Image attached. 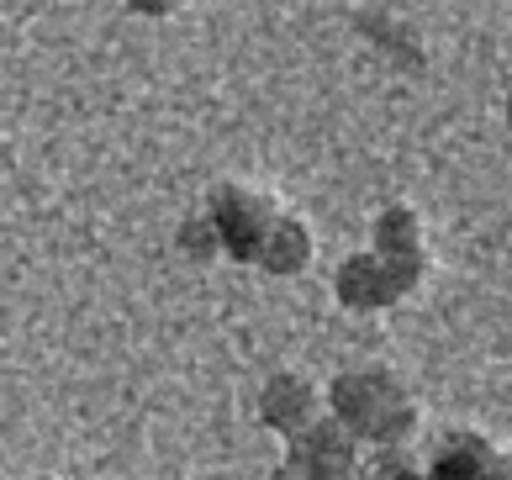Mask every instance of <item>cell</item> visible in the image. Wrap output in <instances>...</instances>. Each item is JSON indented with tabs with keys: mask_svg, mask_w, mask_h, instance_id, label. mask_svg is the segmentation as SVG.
I'll use <instances>...</instances> for the list:
<instances>
[{
	"mask_svg": "<svg viewBox=\"0 0 512 480\" xmlns=\"http://www.w3.org/2000/svg\"><path fill=\"white\" fill-rule=\"evenodd\" d=\"M312 259H317V238H312L307 217H296V211H275V222H270V233H264L254 264L270 280H296V275L312 270Z\"/></svg>",
	"mask_w": 512,
	"mask_h": 480,
	"instance_id": "obj_7",
	"label": "cell"
},
{
	"mask_svg": "<svg viewBox=\"0 0 512 480\" xmlns=\"http://www.w3.org/2000/svg\"><path fill=\"white\" fill-rule=\"evenodd\" d=\"M333 296H338V306H344V312L375 317V312H391V306L402 301L407 291L396 285L391 264L365 248V254H349V259L333 270Z\"/></svg>",
	"mask_w": 512,
	"mask_h": 480,
	"instance_id": "obj_5",
	"label": "cell"
},
{
	"mask_svg": "<svg viewBox=\"0 0 512 480\" xmlns=\"http://www.w3.org/2000/svg\"><path fill=\"white\" fill-rule=\"evenodd\" d=\"M175 248L191 264H212L222 248H217V233H212V222H206V211H196V217H185L180 222V233H175Z\"/></svg>",
	"mask_w": 512,
	"mask_h": 480,
	"instance_id": "obj_9",
	"label": "cell"
},
{
	"mask_svg": "<svg viewBox=\"0 0 512 480\" xmlns=\"http://www.w3.org/2000/svg\"><path fill=\"white\" fill-rule=\"evenodd\" d=\"M507 132H512V90H507Z\"/></svg>",
	"mask_w": 512,
	"mask_h": 480,
	"instance_id": "obj_14",
	"label": "cell"
},
{
	"mask_svg": "<svg viewBox=\"0 0 512 480\" xmlns=\"http://www.w3.org/2000/svg\"><path fill=\"white\" fill-rule=\"evenodd\" d=\"M349 480H365V475H349Z\"/></svg>",
	"mask_w": 512,
	"mask_h": 480,
	"instance_id": "obj_16",
	"label": "cell"
},
{
	"mask_svg": "<svg viewBox=\"0 0 512 480\" xmlns=\"http://www.w3.org/2000/svg\"><path fill=\"white\" fill-rule=\"evenodd\" d=\"M391 480H428V470H423V465H402Z\"/></svg>",
	"mask_w": 512,
	"mask_h": 480,
	"instance_id": "obj_12",
	"label": "cell"
},
{
	"mask_svg": "<svg viewBox=\"0 0 512 480\" xmlns=\"http://www.w3.org/2000/svg\"><path fill=\"white\" fill-rule=\"evenodd\" d=\"M486 480H512V454H497V470H491Z\"/></svg>",
	"mask_w": 512,
	"mask_h": 480,
	"instance_id": "obj_11",
	"label": "cell"
},
{
	"mask_svg": "<svg viewBox=\"0 0 512 480\" xmlns=\"http://www.w3.org/2000/svg\"><path fill=\"white\" fill-rule=\"evenodd\" d=\"M317 417H322V391L312 386L307 375L275 370V375L259 386V422H264L275 438H286V444H291L301 428H312Z\"/></svg>",
	"mask_w": 512,
	"mask_h": 480,
	"instance_id": "obj_6",
	"label": "cell"
},
{
	"mask_svg": "<svg viewBox=\"0 0 512 480\" xmlns=\"http://www.w3.org/2000/svg\"><path fill=\"white\" fill-rule=\"evenodd\" d=\"M275 211L280 206H270L249 185H217L212 196H206V222H212V233H217V248L238 264H254L259 243L275 222Z\"/></svg>",
	"mask_w": 512,
	"mask_h": 480,
	"instance_id": "obj_2",
	"label": "cell"
},
{
	"mask_svg": "<svg viewBox=\"0 0 512 480\" xmlns=\"http://www.w3.org/2000/svg\"><path fill=\"white\" fill-rule=\"evenodd\" d=\"M132 16H148V22H164V16L180 11V0H122Z\"/></svg>",
	"mask_w": 512,
	"mask_h": 480,
	"instance_id": "obj_10",
	"label": "cell"
},
{
	"mask_svg": "<svg viewBox=\"0 0 512 480\" xmlns=\"http://www.w3.org/2000/svg\"><path fill=\"white\" fill-rule=\"evenodd\" d=\"M264 480H301V475H296L291 465H275V470H270V475H264Z\"/></svg>",
	"mask_w": 512,
	"mask_h": 480,
	"instance_id": "obj_13",
	"label": "cell"
},
{
	"mask_svg": "<svg viewBox=\"0 0 512 480\" xmlns=\"http://www.w3.org/2000/svg\"><path fill=\"white\" fill-rule=\"evenodd\" d=\"M322 412L344 428L359 449H407L417 433V401L391 370H344L322 391Z\"/></svg>",
	"mask_w": 512,
	"mask_h": 480,
	"instance_id": "obj_1",
	"label": "cell"
},
{
	"mask_svg": "<svg viewBox=\"0 0 512 480\" xmlns=\"http://www.w3.org/2000/svg\"><path fill=\"white\" fill-rule=\"evenodd\" d=\"M370 254H381L391 264V275L402 291H417L428 275V243H423V217H417L412 206H386L381 217H375V248Z\"/></svg>",
	"mask_w": 512,
	"mask_h": 480,
	"instance_id": "obj_4",
	"label": "cell"
},
{
	"mask_svg": "<svg viewBox=\"0 0 512 480\" xmlns=\"http://www.w3.org/2000/svg\"><path fill=\"white\" fill-rule=\"evenodd\" d=\"M423 470H428V480H486L497 470V449H491V438L460 428V433L439 438V449H433Z\"/></svg>",
	"mask_w": 512,
	"mask_h": 480,
	"instance_id": "obj_8",
	"label": "cell"
},
{
	"mask_svg": "<svg viewBox=\"0 0 512 480\" xmlns=\"http://www.w3.org/2000/svg\"><path fill=\"white\" fill-rule=\"evenodd\" d=\"M286 465L301 480H349V475H359V465H365V449L322 412L312 428H301L286 444Z\"/></svg>",
	"mask_w": 512,
	"mask_h": 480,
	"instance_id": "obj_3",
	"label": "cell"
},
{
	"mask_svg": "<svg viewBox=\"0 0 512 480\" xmlns=\"http://www.w3.org/2000/svg\"><path fill=\"white\" fill-rule=\"evenodd\" d=\"M37 480H59V475H37Z\"/></svg>",
	"mask_w": 512,
	"mask_h": 480,
	"instance_id": "obj_15",
	"label": "cell"
}]
</instances>
